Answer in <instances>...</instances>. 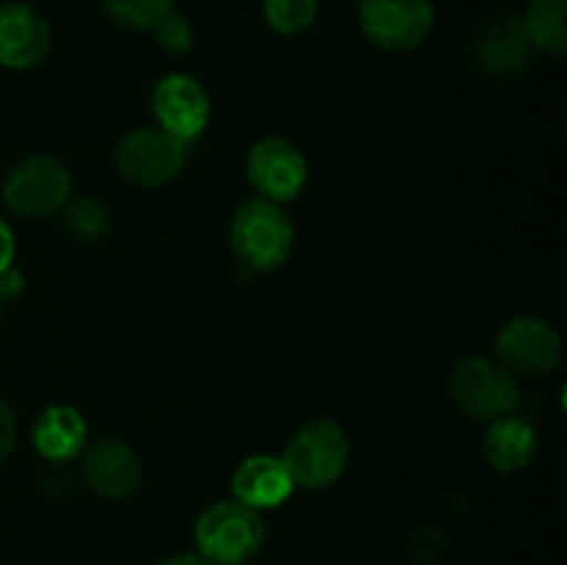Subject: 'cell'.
Here are the masks:
<instances>
[{"mask_svg": "<svg viewBox=\"0 0 567 565\" xmlns=\"http://www.w3.org/2000/svg\"><path fill=\"white\" fill-rule=\"evenodd\" d=\"M443 557V535L432 526H419L410 535V559L413 565H437Z\"/></svg>", "mask_w": 567, "mask_h": 565, "instance_id": "22", "label": "cell"}, {"mask_svg": "<svg viewBox=\"0 0 567 565\" xmlns=\"http://www.w3.org/2000/svg\"><path fill=\"white\" fill-rule=\"evenodd\" d=\"M482 454L498 474H513V471L526 469L537 454L535 427L524 419H515V415L493 419L491 430L485 432V441H482Z\"/></svg>", "mask_w": 567, "mask_h": 565, "instance_id": "15", "label": "cell"}, {"mask_svg": "<svg viewBox=\"0 0 567 565\" xmlns=\"http://www.w3.org/2000/svg\"><path fill=\"white\" fill-rule=\"evenodd\" d=\"M233 499L252 510H269L291 496L293 485L286 463L275 454H252L233 471Z\"/></svg>", "mask_w": 567, "mask_h": 565, "instance_id": "14", "label": "cell"}, {"mask_svg": "<svg viewBox=\"0 0 567 565\" xmlns=\"http://www.w3.org/2000/svg\"><path fill=\"white\" fill-rule=\"evenodd\" d=\"M14 260V236H11L9 225L0 219V271H6Z\"/></svg>", "mask_w": 567, "mask_h": 565, "instance_id": "25", "label": "cell"}, {"mask_svg": "<svg viewBox=\"0 0 567 565\" xmlns=\"http://www.w3.org/2000/svg\"><path fill=\"white\" fill-rule=\"evenodd\" d=\"M161 565H210V563L205 557H199V554L186 552V554H175V557H166Z\"/></svg>", "mask_w": 567, "mask_h": 565, "instance_id": "26", "label": "cell"}, {"mask_svg": "<svg viewBox=\"0 0 567 565\" xmlns=\"http://www.w3.org/2000/svg\"><path fill=\"white\" fill-rule=\"evenodd\" d=\"M33 446L53 463L72 460L86 446V421L70 404H50L33 424Z\"/></svg>", "mask_w": 567, "mask_h": 565, "instance_id": "16", "label": "cell"}, {"mask_svg": "<svg viewBox=\"0 0 567 565\" xmlns=\"http://www.w3.org/2000/svg\"><path fill=\"white\" fill-rule=\"evenodd\" d=\"M264 541L266 524L260 513L236 499L208 504L194 524L197 554L210 565H244L260 552Z\"/></svg>", "mask_w": 567, "mask_h": 565, "instance_id": "1", "label": "cell"}, {"mask_svg": "<svg viewBox=\"0 0 567 565\" xmlns=\"http://www.w3.org/2000/svg\"><path fill=\"white\" fill-rule=\"evenodd\" d=\"M319 14V0H264V17L271 31L297 37L308 31Z\"/></svg>", "mask_w": 567, "mask_h": 565, "instance_id": "19", "label": "cell"}, {"mask_svg": "<svg viewBox=\"0 0 567 565\" xmlns=\"http://www.w3.org/2000/svg\"><path fill=\"white\" fill-rule=\"evenodd\" d=\"M17 441V419H14V410L0 399V463L11 454Z\"/></svg>", "mask_w": 567, "mask_h": 565, "instance_id": "23", "label": "cell"}, {"mask_svg": "<svg viewBox=\"0 0 567 565\" xmlns=\"http://www.w3.org/2000/svg\"><path fill=\"white\" fill-rule=\"evenodd\" d=\"M230 247L244 266L269 271L286 264L293 249V225L280 203L249 199L230 222Z\"/></svg>", "mask_w": 567, "mask_h": 565, "instance_id": "2", "label": "cell"}, {"mask_svg": "<svg viewBox=\"0 0 567 565\" xmlns=\"http://www.w3.org/2000/svg\"><path fill=\"white\" fill-rule=\"evenodd\" d=\"M83 482L103 499H127L142 485V460L120 438H100L83 452Z\"/></svg>", "mask_w": 567, "mask_h": 565, "instance_id": "11", "label": "cell"}, {"mask_svg": "<svg viewBox=\"0 0 567 565\" xmlns=\"http://www.w3.org/2000/svg\"><path fill=\"white\" fill-rule=\"evenodd\" d=\"M188 161V144L166 133L164 127H136L120 138L114 166L127 183L158 188L175 181Z\"/></svg>", "mask_w": 567, "mask_h": 565, "instance_id": "4", "label": "cell"}, {"mask_svg": "<svg viewBox=\"0 0 567 565\" xmlns=\"http://www.w3.org/2000/svg\"><path fill=\"white\" fill-rule=\"evenodd\" d=\"M22 286H25V282H22V275L17 269H6V271H0V299H11V297H17V294L22 291Z\"/></svg>", "mask_w": 567, "mask_h": 565, "instance_id": "24", "label": "cell"}, {"mask_svg": "<svg viewBox=\"0 0 567 565\" xmlns=\"http://www.w3.org/2000/svg\"><path fill=\"white\" fill-rule=\"evenodd\" d=\"M435 25V9L430 0H363L360 31L374 48L413 50L430 37Z\"/></svg>", "mask_w": 567, "mask_h": 565, "instance_id": "7", "label": "cell"}, {"mask_svg": "<svg viewBox=\"0 0 567 565\" xmlns=\"http://www.w3.org/2000/svg\"><path fill=\"white\" fill-rule=\"evenodd\" d=\"M64 227L78 242H100L111 230L109 205L94 197L72 199L70 205H64Z\"/></svg>", "mask_w": 567, "mask_h": 565, "instance_id": "18", "label": "cell"}, {"mask_svg": "<svg viewBox=\"0 0 567 565\" xmlns=\"http://www.w3.org/2000/svg\"><path fill=\"white\" fill-rule=\"evenodd\" d=\"M532 42L524 22L515 17H493L480 28L474 39V61L491 75H513L526 66L532 55Z\"/></svg>", "mask_w": 567, "mask_h": 565, "instance_id": "13", "label": "cell"}, {"mask_svg": "<svg viewBox=\"0 0 567 565\" xmlns=\"http://www.w3.org/2000/svg\"><path fill=\"white\" fill-rule=\"evenodd\" d=\"M0 305H3V299H0Z\"/></svg>", "mask_w": 567, "mask_h": 565, "instance_id": "27", "label": "cell"}, {"mask_svg": "<svg viewBox=\"0 0 567 565\" xmlns=\"http://www.w3.org/2000/svg\"><path fill=\"white\" fill-rule=\"evenodd\" d=\"M153 33L166 53H186V50L194 44L192 22H188L183 14H177L175 9L166 11V14L161 17L158 25L153 28Z\"/></svg>", "mask_w": 567, "mask_h": 565, "instance_id": "21", "label": "cell"}, {"mask_svg": "<svg viewBox=\"0 0 567 565\" xmlns=\"http://www.w3.org/2000/svg\"><path fill=\"white\" fill-rule=\"evenodd\" d=\"M520 22L532 48L557 59L567 53V0H532Z\"/></svg>", "mask_w": 567, "mask_h": 565, "instance_id": "17", "label": "cell"}, {"mask_svg": "<svg viewBox=\"0 0 567 565\" xmlns=\"http://www.w3.org/2000/svg\"><path fill=\"white\" fill-rule=\"evenodd\" d=\"M498 363L513 377H543L563 358V338L548 321L537 316H518L507 321L496 338Z\"/></svg>", "mask_w": 567, "mask_h": 565, "instance_id": "8", "label": "cell"}, {"mask_svg": "<svg viewBox=\"0 0 567 565\" xmlns=\"http://www.w3.org/2000/svg\"><path fill=\"white\" fill-rule=\"evenodd\" d=\"M153 114L158 127L181 142H194L203 136L210 120V97L192 75H166L153 89Z\"/></svg>", "mask_w": 567, "mask_h": 565, "instance_id": "10", "label": "cell"}, {"mask_svg": "<svg viewBox=\"0 0 567 565\" xmlns=\"http://www.w3.org/2000/svg\"><path fill=\"white\" fill-rule=\"evenodd\" d=\"M449 393L454 404L471 419H502L518 404V382L498 360L468 355L449 377Z\"/></svg>", "mask_w": 567, "mask_h": 565, "instance_id": "6", "label": "cell"}, {"mask_svg": "<svg viewBox=\"0 0 567 565\" xmlns=\"http://www.w3.org/2000/svg\"><path fill=\"white\" fill-rule=\"evenodd\" d=\"M280 460L286 463L293 485L321 491L347 471L349 438L336 421L313 419L293 432Z\"/></svg>", "mask_w": 567, "mask_h": 565, "instance_id": "3", "label": "cell"}, {"mask_svg": "<svg viewBox=\"0 0 567 565\" xmlns=\"http://www.w3.org/2000/svg\"><path fill=\"white\" fill-rule=\"evenodd\" d=\"M70 172L53 155H28L17 161L3 181V199L14 214L48 219L70 203Z\"/></svg>", "mask_w": 567, "mask_h": 565, "instance_id": "5", "label": "cell"}, {"mask_svg": "<svg viewBox=\"0 0 567 565\" xmlns=\"http://www.w3.org/2000/svg\"><path fill=\"white\" fill-rule=\"evenodd\" d=\"M247 177L255 192L271 203H288L308 181L305 155L288 138L269 136L252 144L247 155Z\"/></svg>", "mask_w": 567, "mask_h": 565, "instance_id": "9", "label": "cell"}, {"mask_svg": "<svg viewBox=\"0 0 567 565\" xmlns=\"http://www.w3.org/2000/svg\"><path fill=\"white\" fill-rule=\"evenodd\" d=\"M53 33L44 17L25 3L0 6V66L28 70L48 59Z\"/></svg>", "mask_w": 567, "mask_h": 565, "instance_id": "12", "label": "cell"}, {"mask_svg": "<svg viewBox=\"0 0 567 565\" xmlns=\"http://www.w3.org/2000/svg\"><path fill=\"white\" fill-rule=\"evenodd\" d=\"M111 20L127 31H153L161 17L172 11V0H103Z\"/></svg>", "mask_w": 567, "mask_h": 565, "instance_id": "20", "label": "cell"}]
</instances>
